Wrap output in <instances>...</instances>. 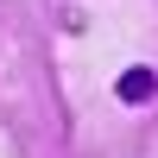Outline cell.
Wrapping results in <instances>:
<instances>
[{"label":"cell","mask_w":158,"mask_h":158,"mask_svg":"<svg viewBox=\"0 0 158 158\" xmlns=\"http://www.w3.org/2000/svg\"><path fill=\"white\" fill-rule=\"evenodd\" d=\"M114 95H120L127 108H139V101H152V95H158V70H152V63H133V70H127L120 82H114Z\"/></svg>","instance_id":"obj_1"}]
</instances>
